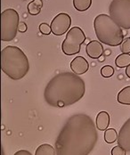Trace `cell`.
Listing matches in <instances>:
<instances>
[{
    "instance_id": "obj_25",
    "label": "cell",
    "mask_w": 130,
    "mask_h": 155,
    "mask_svg": "<svg viewBox=\"0 0 130 155\" xmlns=\"http://www.w3.org/2000/svg\"><path fill=\"white\" fill-rule=\"evenodd\" d=\"M126 74H127V76L130 78V65H128V66L126 68Z\"/></svg>"
},
{
    "instance_id": "obj_13",
    "label": "cell",
    "mask_w": 130,
    "mask_h": 155,
    "mask_svg": "<svg viewBox=\"0 0 130 155\" xmlns=\"http://www.w3.org/2000/svg\"><path fill=\"white\" fill-rule=\"evenodd\" d=\"M117 101L125 105H130V86L121 89L117 96Z\"/></svg>"
},
{
    "instance_id": "obj_4",
    "label": "cell",
    "mask_w": 130,
    "mask_h": 155,
    "mask_svg": "<svg viewBox=\"0 0 130 155\" xmlns=\"http://www.w3.org/2000/svg\"><path fill=\"white\" fill-rule=\"evenodd\" d=\"M94 28L98 40L105 45L117 47L124 40L122 29L108 15H99L94 21Z\"/></svg>"
},
{
    "instance_id": "obj_12",
    "label": "cell",
    "mask_w": 130,
    "mask_h": 155,
    "mask_svg": "<svg viewBox=\"0 0 130 155\" xmlns=\"http://www.w3.org/2000/svg\"><path fill=\"white\" fill-rule=\"evenodd\" d=\"M110 120L111 118L107 111H100L96 117V128L101 131H104L108 129Z\"/></svg>"
},
{
    "instance_id": "obj_9",
    "label": "cell",
    "mask_w": 130,
    "mask_h": 155,
    "mask_svg": "<svg viewBox=\"0 0 130 155\" xmlns=\"http://www.w3.org/2000/svg\"><path fill=\"white\" fill-rule=\"evenodd\" d=\"M117 141L120 147L130 153V118L120 127Z\"/></svg>"
},
{
    "instance_id": "obj_1",
    "label": "cell",
    "mask_w": 130,
    "mask_h": 155,
    "mask_svg": "<svg viewBox=\"0 0 130 155\" xmlns=\"http://www.w3.org/2000/svg\"><path fill=\"white\" fill-rule=\"evenodd\" d=\"M98 133L90 116L77 113L70 116L55 141L56 155H88L96 147Z\"/></svg>"
},
{
    "instance_id": "obj_8",
    "label": "cell",
    "mask_w": 130,
    "mask_h": 155,
    "mask_svg": "<svg viewBox=\"0 0 130 155\" xmlns=\"http://www.w3.org/2000/svg\"><path fill=\"white\" fill-rule=\"evenodd\" d=\"M71 18L66 13H61L55 16L51 21L50 27L52 33L55 36H62L70 31Z\"/></svg>"
},
{
    "instance_id": "obj_10",
    "label": "cell",
    "mask_w": 130,
    "mask_h": 155,
    "mask_svg": "<svg viewBox=\"0 0 130 155\" xmlns=\"http://www.w3.org/2000/svg\"><path fill=\"white\" fill-rule=\"evenodd\" d=\"M70 69L75 74L82 75L88 71L89 63L83 56H77L70 62Z\"/></svg>"
},
{
    "instance_id": "obj_6",
    "label": "cell",
    "mask_w": 130,
    "mask_h": 155,
    "mask_svg": "<svg viewBox=\"0 0 130 155\" xmlns=\"http://www.w3.org/2000/svg\"><path fill=\"white\" fill-rule=\"evenodd\" d=\"M109 14L114 21L125 30L130 29V0H112Z\"/></svg>"
},
{
    "instance_id": "obj_22",
    "label": "cell",
    "mask_w": 130,
    "mask_h": 155,
    "mask_svg": "<svg viewBox=\"0 0 130 155\" xmlns=\"http://www.w3.org/2000/svg\"><path fill=\"white\" fill-rule=\"evenodd\" d=\"M126 151L119 145L114 146L112 150V155H126Z\"/></svg>"
},
{
    "instance_id": "obj_5",
    "label": "cell",
    "mask_w": 130,
    "mask_h": 155,
    "mask_svg": "<svg viewBox=\"0 0 130 155\" xmlns=\"http://www.w3.org/2000/svg\"><path fill=\"white\" fill-rule=\"evenodd\" d=\"M19 14L13 8L5 9L1 14V40L12 41L16 37L19 25Z\"/></svg>"
},
{
    "instance_id": "obj_18",
    "label": "cell",
    "mask_w": 130,
    "mask_h": 155,
    "mask_svg": "<svg viewBox=\"0 0 130 155\" xmlns=\"http://www.w3.org/2000/svg\"><path fill=\"white\" fill-rule=\"evenodd\" d=\"M118 133L114 128H109L105 130L104 133V140L108 143H112L118 140Z\"/></svg>"
},
{
    "instance_id": "obj_15",
    "label": "cell",
    "mask_w": 130,
    "mask_h": 155,
    "mask_svg": "<svg viewBox=\"0 0 130 155\" xmlns=\"http://www.w3.org/2000/svg\"><path fill=\"white\" fill-rule=\"evenodd\" d=\"M55 149L48 143L39 145L35 152V155H55Z\"/></svg>"
},
{
    "instance_id": "obj_16",
    "label": "cell",
    "mask_w": 130,
    "mask_h": 155,
    "mask_svg": "<svg viewBox=\"0 0 130 155\" xmlns=\"http://www.w3.org/2000/svg\"><path fill=\"white\" fill-rule=\"evenodd\" d=\"M92 0H73V6L79 12H85L90 8Z\"/></svg>"
},
{
    "instance_id": "obj_17",
    "label": "cell",
    "mask_w": 130,
    "mask_h": 155,
    "mask_svg": "<svg viewBox=\"0 0 130 155\" xmlns=\"http://www.w3.org/2000/svg\"><path fill=\"white\" fill-rule=\"evenodd\" d=\"M115 64L119 68H124L130 65V54H121L117 56L115 60Z\"/></svg>"
},
{
    "instance_id": "obj_24",
    "label": "cell",
    "mask_w": 130,
    "mask_h": 155,
    "mask_svg": "<svg viewBox=\"0 0 130 155\" xmlns=\"http://www.w3.org/2000/svg\"><path fill=\"white\" fill-rule=\"evenodd\" d=\"M14 155H32V154H31V152H29V151H27V150H20V151L16 152V153H15Z\"/></svg>"
},
{
    "instance_id": "obj_20",
    "label": "cell",
    "mask_w": 130,
    "mask_h": 155,
    "mask_svg": "<svg viewBox=\"0 0 130 155\" xmlns=\"http://www.w3.org/2000/svg\"><path fill=\"white\" fill-rule=\"evenodd\" d=\"M120 51L122 54H130V38H127L121 43Z\"/></svg>"
},
{
    "instance_id": "obj_3",
    "label": "cell",
    "mask_w": 130,
    "mask_h": 155,
    "mask_svg": "<svg viewBox=\"0 0 130 155\" xmlns=\"http://www.w3.org/2000/svg\"><path fill=\"white\" fill-rule=\"evenodd\" d=\"M1 69L10 78L21 79L30 71L29 59L21 48L7 46L1 51Z\"/></svg>"
},
{
    "instance_id": "obj_19",
    "label": "cell",
    "mask_w": 130,
    "mask_h": 155,
    "mask_svg": "<svg viewBox=\"0 0 130 155\" xmlns=\"http://www.w3.org/2000/svg\"><path fill=\"white\" fill-rule=\"evenodd\" d=\"M101 74L103 78H111L114 74L113 67L111 65H105L101 69Z\"/></svg>"
},
{
    "instance_id": "obj_14",
    "label": "cell",
    "mask_w": 130,
    "mask_h": 155,
    "mask_svg": "<svg viewBox=\"0 0 130 155\" xmlns=\"http://www.w3.org/2000/svg\"><path fill=\"white\" fill-rule=\"evenodd\" d=\"M43 7L42 0H32L28 5V12L31 15H37Z\"/></svg>"
},
{
    "instance_id": "obj_23",
    "label": "cell",
    "mask_w": 130,
    "mask_h": 155,
    "mask_svg": "<svg viewBox=\"0 0 130 155\" xmlns=\"http://www.w3.org/2000/svg\"><path fill=\"white\" fill-rule=\"evenodd\" d=\"M27 31V25L24 21H20L19 22V25H18V31L20 32H25Z\"/></svg>"
},
{
    "instance_id": "obj_2",
    "label": "cell",
    "mask_w": 130,
    "mask_h": 155,
    "mask_svg": "<svg viewBox=\"0 0 130 155\" xmlns=\"http://www.w3.org/2000/svg\"><path fill=\"white\" fill-rule=\"evenodd\" d=\"M85 92L82 78L74 72H62L50 79L45 87L44 99L52 107L63 108L80 101Z\"/></svg>"
},
{
    "instance_id": "obj_7",
    "label": "cell",
    "mask_w": 130,
    "mask_h": 155,
    "mask_svg": "<svg viewBox=\"0 0 130 155\" xmlns=\"http://www.w3.org/2000/svg\"><path fill=\"white\" fill-rule=\"evenodd\" d=\"M86 40V35L78 26L70 28L62 44V50L66 55H74L80 52L81 45Z\"/></svg>"
},
{
    "instance_id": "obj_11",
    "label": "cell",
    "mask_w": 130,
    "mask_h": 155,
    "mask_svg": "<svg viewBox=\"0 0 130 155\" xmlns=\"http://www.w3.org/2000/svg\"><path fill=\"white\" fill-rule=\"evenodd\" d=\"M86 53L92 59H98L103 53V47L102 43L97 40L90 41L86 47Z\"/></svg>"
},
{
    "instance_id": "obj_21",
    "label": "cell",
    "mask_w": 130,
    "mask_h": 155,
    "mask_svg": "<svg viewBox=\"0 0 130 155\" xmlns=\"http://www.w3.org/2000/svg\"><path fill=\"white\" fill-rule=\"evenodd\" d=\"M39 31L43 34V35H50L51 32H52V30H51V27L49 26L47 23H41L39 25Z\"/></svg>"
}]
</instances>
